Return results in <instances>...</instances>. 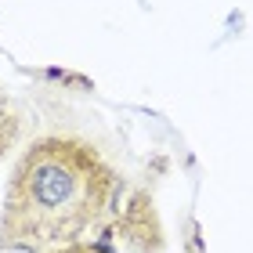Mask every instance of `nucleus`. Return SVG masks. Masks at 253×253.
Instances as JSON below:
<instances>
[{"label": "nucleus", "instance_id": "obj_3", "mask_svg": "<svg viewBox=\"0 0 253 253\" xmlns=\"http://www.w3.org/2000/svg\"><path fill=\"white\" fill-rule=\"evenodd\" d=\"M58 253H98V250H90V246H65V250H58Z\"/></svg>", "mask_w": 253, "mask_h": 253}, {"label": "nucleus", "instance_id": "obj_1", "mask_svg": "<svg viewBox=\"0 0 253 253\" xmlns=\"http://www.w3.org/2000/svg\"><path fill=\"white\" fill-rule=\"evenodd\" d=\"M112 192V174L98 152L73 137H43L18 159L7 185L0 246L43 250L69 243L98 221Z\"/></svg>", "mask_w": 253, "mask_h": 253}, {"label": "nucleus", "instance_id": "obj_2", "mask_svg": "<svg viewBox=\"0 0 253 253\" xmlns=\"http://www.w3.org/2000/svg\"><path fill=\"white\" fill-rule=\"evenodd\" d=\"M15 137V120L7 116V112H0V152H4V145Z\"/></svg>", "mask_w": 253, "mask_h": 253}]
</instances>
